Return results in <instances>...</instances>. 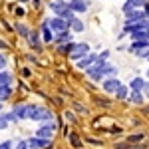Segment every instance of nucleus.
Segmentation results:
<instances>
[{
    "label": "nucleus",
    "mask_w": 149,
    "mask_h": 149,
    "mask_svg": "<svg viewBox=\"0 0 149 149\" xmlns=\"http://www.w3.org/2000/svg\"><path fill=\"white\" fill-rule=\"evenodd\" d=\"M115 149H131V143H129V141H125V143H117Z\"/></svg>",
    "instance_id": "nucleus-27"
},
{
    "label": "nucleus",
    "mask_w": 149,
    "mask_h": 149,
    "mask_svg": "<svg viewBox=\"0 0 149 149\" xmlns=\"http://www.w3.org/2000/svg\"><path fill=\"white\" fill-rule=\"evenodd\" d=\"M42 34H44V40H46V42H52V30H50V24H48V20L42 24Z\"/></svg>",
    "instance_id": "nucleus-16"
},
{
    "label": "nucleus",
    "mask_w": 149,
    "mask_h": 149,
    "mask_svg": "<svg viewBox=\"0 0 149 149\" xmlns=\"http://www.w3.org/2000/svg\"><path fill=\"white\" fill-rule=\"evenodd\" d=\"M68 2H70V0H68Z\"/></svg>",
    "instance_id": "nucleus-39"
},
{
    "label": "nucleus",
    "mask_w": 149,
    "mask_h": 149,
    "mask_svg": "<svg viewBox=\"0 0 149 149\" xmlns=\"http://www.w3.org/2000/svg\"><path fill=\"white\" fill-rule=\"evenodd\" d=\"M20 2H28V0H20Z\"/></svg>",
    "instance_id": "nucleus-36"
},
{
    "label": "nucleus",
    "mask_w": 149,
    "mask_h": 149,
    "mask_svg": "<svg viewBox=\"0 0 149 149\" xmlns=\"http://www.w3.org/2000/svg\"><path fill=\"white\" fill-rule=\"evenodd\" d=\"M125 18H127V24H129V22H139V20H143V14L133 8V10H127L125 12Z\"/></svg>",
    "instance_id": "nucleus-10"
},
{
    "label": "nucleus",
    "mask_w": 149,
    "mask_h": 149,
    "mask_svg": "<svg viewBox=\"0 0 149 149\" xmlns=\"http://www.w3.org/2000/svg\"><path fill=\"white\" fill-rule=\"evenodd\" d=\"M10 93H12V90L8 88V84H0V102L10 97Z\"/></svg>",
    "instance_id": "nucleus-15"
},
{
    "label": "nucleus",
    "mask_w": 149,
    "mask_h": 149,
    "mask_svg": "<svg viewBox=\"0 0 149 149\" xmlns=\"http://www.w3.org/2000/svg\"><path fill=\"white\" fill-rule=\"evenodd\" d=\"M50 6H52V10L56 12L58 16H62L64 20H68V22H70V20H74V10L70 8V4H66L64 0H54Z\"/></svg>",
    "instance_id": "nucleus-1"
},
{
    "label": "nucleus",
    "mask_w": 149,
    "mask_h": 149,
    "mask_svg": "<svg viewBox=\"0 0 149 149\" xmlns=\"http://www.w3.org/2000/svg\"><path fill=\"white\" fill-rule=\"evenodd\" d=\"M119 86H121V84L117 80H105L103 81V90H105V92H115Z\"/></svg>",
    "instance_id": "nucleus-12"
},
{
    "label": "nucleus",
    "mask_w": 149,
    "mask_h": 149,
    "mask_svg": "<svg viewBox=\"0 0 149 149\" xmlns=\"http://www.w3.org/2000/svg\"><path fill=\"white\" fill-rule=\"evenodd\" d=\"M4 66H6V58L0 56V68H4Z\"/></svg>",
    "instance_id": "nucleus-32"
},
{
    "label": "nucleus",
    "mask_w": 149,
    "mask_h": 149,
    "mask_svg": "<svg viewBox=\"0 0 149 149\" xmlns=\"http://www.w3.org/2000/svg\"><path fill=\"white\" fill-rule=\"evenodd\" d=\"M16 149H30V145H28V141H20Z\"/></svg>",
    "instance_id": "nucleus-29"
},
{
    "label": "nucleus",
    "mask_w": 149,
    "mask_h": 149,
    "mask_svg": "<svg viewBox=\"0 0 149 149\" xmlns=\"http://www.w3.org/2000/svg\"><path fill=\"white\" fill-rule=\"evenodd\" d=\"M147 46H149V40H135V42H131L129 50L133 52V50H141V48H147Z\"/></svg>",
    "instance_id": "nucleus-14"
},
{
    "label": "nucleus",
    "mask_w": 149,
    "mask_h": 149,
    "mask_svg": "<svg viewBox=\"0 0 149 149\" xmlns=\"http://www.w3.org/2000/svg\"><path fill=\"white\" fill-rule=\"evenodd\" d=\"M145 16H149V4H145Z\"/></svg>",
    "instance_id": "nucleus-34"
},
{
    "label": "nucleus",
    "mask_w": 149,
    "mask_h": 149,
    "mask_svg": "<svg viewBox=\"0 0 149 149\" xmlns=\"http://www.w3.org/2000/svg\"><path fill=\"white\" fill-rule=\"evenodd\" d=\"M115 93H117V97H119V100H123V97L127 95V88H123V86H119V88L115 90Z\"/></svg>",
    "instance_id": "nucleus-26"
},
{
    "label": "nucleus",
    "mask_w": 149,
    "mask_h": 149,
    "mask_svg": "<svg viewBox=\"0 0 149 149\" xmlns=\"http://www.w3.org/2000/svg\"><path fill=\"white\" fill-rule=\"evenodd\" d=\"M129 100H131L133 103H137V105H139V103H143V97H141V93H139V92H131V97H129Z\"/></svg>",
    "instance_id": "nucleus-23"
},
{
    "label": "nucleus",
    "mask_w": 149,
    "mask_h": 149,
    "mask_svg": "<svg viewBox=\"0 0 149 149\" xmlns=\"http://www.w3.org/2000/svg\"><path fill=\"white\" fill-rule=\"evenodd\" d=\"M16 32H18V34L20 36H24V38H28V34H30V32H28V28H26V26H24V24H16Z\"/></svg>",
    "instance_id": "nucleus-21"
},
{
    "label": "nucleus",
    "mask_w": 149,
    "mask_h": 149,
    "mask_svg": "<svg viewBox=\"0 0 149 149\" xmlns=\"http://www.w3.org/2000/svg\"><path fill=\"white\" fill-rule=\"evenodd\" d=\"M58 129V125H56V121H50L48 119L44 125L40 127L38 131H36V137H42V139H52L54 137V131Z\"/></svg>",
    "instance_id": "nucleus-4"
},
{
    "label": "nucleus",
    "mask_w": 149,
    "mask_h": 149,
    "mask_svg": "<svg viewBox=\"0 0 149 149\" xmlns=\"http://www.w3.org/2000/svg\"><path fill=\"white\" fill-rule=\"evenodd\" d=\"M12 81V76L8 72H0V84H10Z\"/></svg>",
    "instance_id": "nucleus-24"
},
{
    "label": "nucleus",
    "mask_w": 149,
    "mask_h": 149,
    "mask_svg": "<svg viewBox=\"0 0 149 149\" xmlns=\"http://www.w3.org/2000/svg\"><path fill=\"white\" fill-rule=\"evenodd\" d=\"M143 137H145V135L137 133V135H129V137H127V141H129V143L133 145V143H139V141H143Z\"/></svg>",
    "instance_id": "nucleus-25"
},
{
    "label": "nucleus",
    "mask_w": 149,
    "mask_h": 149,
    "mask_svg": "<svg viewBox=\"0 0 149 149\" xmlns=\"http://www.w3.org/2000/svg\"><path fill=\"white\" fill-rule=\"evenodd\" d=\"M95 60H97V56H95V54H90V52H88V54L81 58V60H78V66H80L81 70H84V68H90V64H92V62H95Z\"/></svg>",
    "instance_id": "nucleus-9"
},
{
    "label": "nucleus",
    "mask_w": 149,
    "mask_h": 149,
    "mask_svg": "<svg viewBox=\"0 0 149 149\" xmlns=\"http://www.w3.org/2000/svg\"><path fill=\"white\" fill-rule=\"evenodd\" d=\"M145 4V0H127L125 6H123V10H131V8H139V6H143Z\"/></svg>",
    "instance_id": "nucleus-13"
},
{
    "label": "nucleus",
    "mask_w": 149,
    "mask_h": 149,
    "mask_svg": "<svg viewBox=\"0 0 149 149\" xmlns=\"http://www.w3.org/2000/svg\"><path fill=\"white\" fill-rule=\"evenodd\" d=\"M68 24H72V30H74V32H81V30H84V22H81V20H78V18L70 20Z\"/></svg>",
    "instance_id": "nucleus-18"
},
{
    "label": "nucleus",
    "mask_w": 149,
    "mask_h": 149,
    "mask_svg": "<svg viewBox=\"0 0 149 149\" xmlns=\"http://www.w3.org/2000/svg\"><path fill=\"white\" fill-rule=\"evenodd\" d=\"M28 40H30L32 48H38V50H40V38H38L36 32H30V34H28Z\"/></svg>",
    "instance_id": "nucleus-19"
},
{
    "label": "nucleus",
    "mask_w": 149,
    "mask_h": 149,
    "mask_svg": "<svg viewBox=\"0 0 149 149\" xmlns=\"http://www.w3.org/2000/svg\"><path fill=\"white\" fill-rule=\"evenodd\" d=\"M48 143H50V139H42V137H32V139H28V145H30V149H44V147H48Z\"/></svg>",
    "instance_id": "nucleus-6"
},
{
    "label": "nucleus",
    "mask_w": 149,
    "mask_h": 149,
    "mask_svg": "<svg viewBox=\"0 0 149 149\" xmlns=\"http://www.w3.org/2000/svg\"><path fill=\"white\" fill-rule=\"evenodd\" d=\"M93 102H95V103H100L102 107H107V105H109V102H107V100H100V97H95Z\"/></svg>",
    "instance_id": "nucleus-28"
},
{
    "label": "nucleus",
    "mask_w": 149,
    "mask_h": 149,
    "mask_svg": "<svg viewBox=\"0 0 149 149\" xmlns=\"http://www.w3.org/2000/svg\"><path fill=\"white\" fill-rule=\"evenodd\" d=\"M66 119H70V121H74L76 117H74V113H70V111H66Z\"/></svg>",
    "instance_id": "nucleus-31"
},
{
    "label": "nucleus",
    "mask_w": 149,
    "mask_h": 149,
    "mask_svg": "<svg viewBox=\"0 0 149 149\" xmlns=\"http://www.w3.org/2000/svg\"><path fill=\"white\" fill-rule=\"evenodd\" d=\"M143 88H145V81L141 80V78H135V80L131 81V90L133 92H141Z\"/></svg>",
    "instance_id": "nucleus-17"
},
{
    "label": "nucleus",
    "mask_w": 149,
    "mask_h": 149,
    "mask_svg": "<svg viewBox=\"0 0 149 149\" xmlns=\"http://www.w3.org/2000/svg\"><path fill=\"white\" fill-rule=\"evenodd\" d=\"M50 24V30L54 32V34H62V32H66L68 30V20H64L62 16H56V18H52V20H48Z\"/></svg>",
    "instance_id": "nucleus-5"
},
{
    "label": "nucleus",
    "mask_w": 149,
    "mask_h": 149,
    "mask_svg": "<svg viewBox=\"0 0 149 149\" xmlns=\"http://www.w3.org/2000/svg\"><path fill=\"white\" fill-rule=\"evenodd\" d=\"M52 117V113L40 107V105H28V119H34V121H48Z\"/></svg>",
    "instance_id": "nucleus-2"
},
{
    "label": "nucleus",
    "mask_w": 149,
    "mask_h": 149,
    "mask_svg": "<svg viewBox=\"0 0 149 149\" xmlns=\"http://www.w3.org/2000/svg\"><path fill=\"white\" fill-rule=\"evenodd\" d=\"M70 8L74 12H86L88 10V2L86 0H70Z\"/></svg>",
    "instance_id": "nucleus-7"
},
{
    "label": "nucleus",
    "mask_w": 149,
    "mask_h": 149,
    "mask_svg": "<svg viewBox=\"0 0 149 149\" xmlns=\"http://www.w3.org/2000/svg\"><path fill=\"white\" fill-rule=\"evenodd\" d=\"M70 143H72L76 149L81 147V141H80V137H78V133H72V135H70Z\"/></svg>",
    "instance_id": "nucleus-22"
},
{
    "label": "nucleus",
    "mask_w": 149,
    "mask_h": 149,
    "mask_svg": "<svg viewBox=\"0 0 149 149\" xmlns=\"http://www.w3.org/2000/svg\"><path fill=\"white\" fill-rule=\"evenodd\" d=\"M0 109H2V103H0Z\"/></svg>",
    "instance_id": "nucleus-38"
},
{
    "label": "nucleus",
    "mask_w": 149,
    "mask_h": 149,
    "mask_svg": "<svg viewBox=\"0 0 149 149\" xmlns=\"http://www.w3.org/2000/svg\"><path fill=\"white\" fill-rule=\"evenodd\" d=\"M12 113L16 115V119H20V121H22V119H26V117H28V105L18 103V105L14 107V111H12Z\"/></svg>",
    "instance_id": "nucleus-8"
},
{
    "label": "nucleus",
    "mask_w": 149,
    "mask_h": 149,
    "mask_svg": "<svg viewBox=\"0 0 149 149\" xmlns=\"http://www.w3.org/2000/svg\"><path fill=\"white\" fill-rule=\"evenodd\" d=\"M143 113H147V115H149V105H145V107H143Z\"/></svg>",
    "instance_id": "nucleus-33"
},
{
    "label": "nucleus",
    "mask_w": 149,
    "mask_h": 149,
    "mask_svg": "<svg viewBox=\"0 0 149 149\" xmlns=\"http://www.w3.org/2000/svg\"><path fill=\"white\" fill-rule=\"evenodd\" d=\"M147 60H149V58H147Z\"/></svg>",
    "instance_id": "nucleus-40"
},
{
    "label": "nucleus",
    "mask_w": 149,
    "mask_h": 149,
    "mask_svg": "<svg viewBox=\"0 0 149 149\" xmlns=\"http://www.w3.org/2000/svg\"><path fill=\"white\" fill-rule=\"evenodd\" d=\"M147 28H149V20H147Z\"/></svg>",
    "instance_id": "nucleus-37"
},
{
    "label": "nucleus",
    "mask_w": 149,
    "mask_h": 149,
    "mask_svg": "<svg viewBox=\"0 0 149 149\" xmlns=\"http://www.w3.org/2000/svg\"><path fill=\"white\" fill-rule=\"evenodd\" d=\"M131 34V40H149V30L143 28V30H135V32H129Z\"/></svg>",
    "instance_id": "nucleus-11"
},
{
    "label": "nucleus",
    "mask_w": 149,
    "mask_h": 149,
    "mask_svg": "<svg viewBox=\"0 0 149 149\" xmlns=\"http://www.w3.org/2000/svg\"><path fill=\"white\" fill-rule=\"evenodd\" d=\"M90 52V46L86 44V42H80V44H70V58L72 60H81V58L86 56Z\"/></svg>",
    "instance_id": "nucleus-3"
},
{
    "label": "nucleus",
    "mask_w": 149,
    "mask_h": 149,
    "mask_svg": "<svg viewBox=\"0 0 149 149\" xmlns=\"http://www.w3.org/2000/svg\"><path fill=\"white\" fill-rule=\"evenodd\" d=\"M10 147H12L10 141H6V143H0V149H10Z\"/></svg>",
    "instance_id": "nucleus-30"
},
{
    "label": "nucleus",
    "mask_w": 149,
    "mask_h": 149,
    "mask_svg": "<svg viewBox=\"0 0 149 149\" xmlns=\"http://www.w3.org/2000/svg\"><path fill=\"white\" fill-rule=\"evenodd\" d=\"M66 42H72L68 30H66V32H62V34H58V38H56V44H66Z\"/></svg>",
    "instance_id": "nucleus-20"
},
{
    "label": "nucleus",
    "mask_w": 149,
    "mask_h": 149,
    "mask_svg": "<svg viewBox=\"0 0 149 149\" xmlns=\"http://www.w3.org/2000/svg\"><path fill=\"white\" fill-rule=\"evenodd\" d=\"M0 48H6V42H2V40H0Z\"/></svg>",
    "instance_id": "nucleus-35"
}]
</instances>
